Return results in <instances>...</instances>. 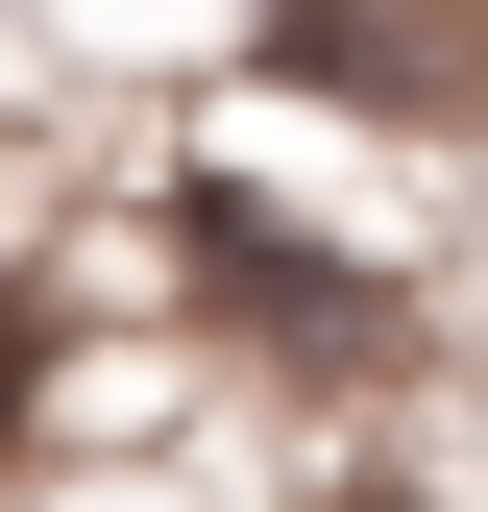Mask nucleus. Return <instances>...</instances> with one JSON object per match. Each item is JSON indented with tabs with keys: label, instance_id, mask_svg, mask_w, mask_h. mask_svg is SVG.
Returning <instances> with one entry per match:
<instances>
[{
	"label": "nucleus",
	"instance_id": "nucleus-1",
	"mask_svg": "<svg viewBox=\"0 0 488 512\" xmlns=\"http://www.w3.org/2000/svg\"><path fill=\"white\" fill-rule=\"evenodd\" d=\"M25 391H49V293L0 269V415H25Z\"/></svg>",
	"mask_w": 488,
	"mask_h": 512
}]
</instances>
